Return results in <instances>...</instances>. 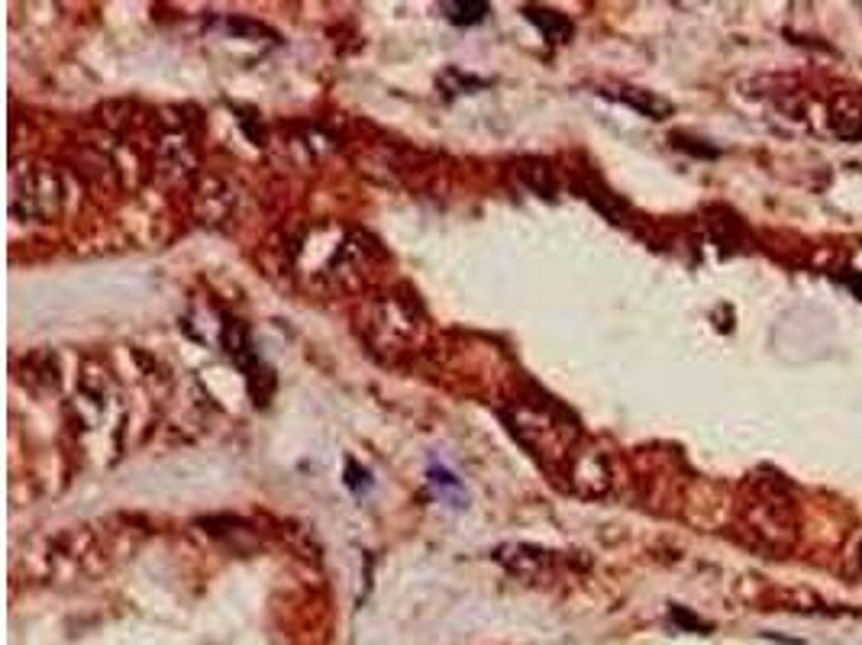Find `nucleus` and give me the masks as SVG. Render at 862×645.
I'll list each match as a JSON object with an SVG mask.
<instances>
[{
	"label": "nucleus",
	"instance_id": "f257e3e1",
	"mask_svg": "<svg viewBox=\"0 0 862 645\" xmlns=\"http://www.w3.org/2000/svg\"><path fill=\"white\" fill-rule=\"evenodd\" d=\"M830 126L843 139H862V94L847 90L837 94L830 104Z\"/></svg>",
	"mask_w": 862,
	"mask_h": 645
},
{
	"label": "nucleus",
	"instance_id": "f03ea898",
	"mask_svg": "<svg viewBox=\"0 0 862 645\" xmlns=\"http://www.w3.org/2000/svg\"><path fill=\"white\" fill-rule=\"evenodd\" d=\"M527 16H529L533 23H537L539 30H543V36L549 39V42H566V39L572 36V23H568L562 14H556V10L527 7Z\"/></svg>",
	"mask_w": 862,
	"mask_h": 645
},
{
	"label": "nucleus",
	"instance_id": "7ed1b4c3",
	"mask_svg": "<svg viewBox=\"0 0 862 645\" xmlns=\"http://www.w3.org/2000/svg\"><path fill=\"white\" fill-rule=\"evenodd\" d=\"M443 10H446V16L455 26H475V23H482L484 16H488L492 7L482 4V0H446Z\"/></svg>",
	"mask_w": 862,
	"mask_h": 645
},
{
	"label": "nucleus",
	"instance_id": "20e7f679",
	"mask_svg": "<svg viewBox=\"0 0 862 645\" xmlns=\"http://www.w3.org/2000/svg\"><path fill=\"white\" fill-rule=\"evenodd\" d=\"M617 98H623L627 104H633L636 110H643L646 117H652V120H666L669 113H672V104H666V100L652 98V94H646V90H636V88H623Z\"/></svg>",
	"mask_w": 862,
	"mask_h": 645
},
{
	"label": "nucleus",
	"instance_id": "39448f33",
	"mask_svg": "<svg viewBox=\"0 0 862 645\" xmlns=\"http://www.w3.org/2000/svg\"><path fill=\"white\" fill-rule=\"evenodd\" d=\"M853 291H856V294H859V297H862V278H859V281H853Z\"/></svg>",
	"mask_w": 862,
	"mask_h": 645
}]
</instances>
